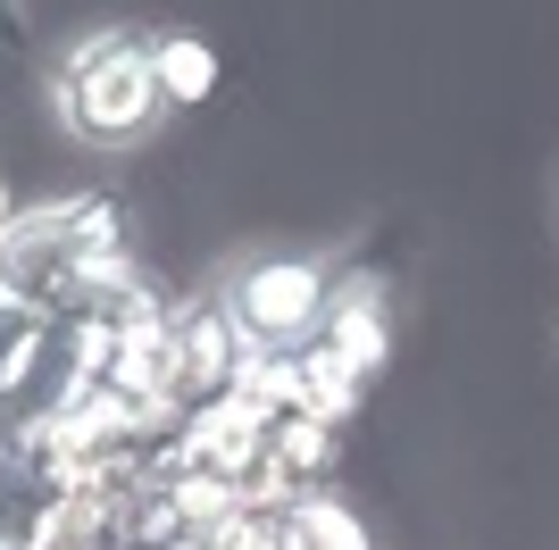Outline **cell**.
I'll list each match as a JSON object with an SVG mask.
<instances>
[{
  "mask_svg": "<svg viewBox=\"0 0 559 550\" xmlns=\"http://www.w3.org/2000/svg\"><path fill=\"white\" fill-rule=\"evenodd\" d=\"M267 458H276L301 492H326V483L343 476V458H350V434H343V426H326V417H301V409H293V417L267 426Z\"/></svg>",
  "mask_w": 559,
  "mask_h": 550,
  "instance_id": "ba28073f",
  "label": "cell"
},
{
  "mask_svg": "<svg viewBox=\"0 0 559 550\" xmlns=\"http://www.w3.org/2000/svg\"><path fill=\"white\" fill-rule=\"evenodd\" d=\"M151 75H159L167 109H201V100H217V43L192 25H167V34H151Z\"/></svg>",
  "mask_w": 559,
  "mask_h": 550,
  "instance_id": "30bf717a",
  "label": "cell"
},
{
  "mask_svg": "<svg viewBox=\"0 0 559 550\" xmlns=\"http://www.w3.org/2000/svg\"><path fill=\"white\" fill-rule=\"evenodd\" d=\"M176 350H185V409L234 392V375L251 359L242 325L226 318V300H185V309H176Z\"/></svg>",
  "mask_w": 559,
  "mask_h": 550,
  "instance_id": "8992f818",
  "label": "cell"
},
{
  "mask_svg": "<svg viewBox=\"0 0 559 550\" xmlns=\"http://www.w3.org/2000/svg\"><path fill=\"white\" fill-rule=\"evenodd\" d=\"M9 217H17V183H9V167H0V234H9Z\"/></svg>",
  "mask_w": 559,
  "mask_h": 550,
  "instance_id": "4fadbf2b",
  "label": "cell"
},
{
  "mask_svg": "<svg viewBox=\"0 0 559 550\" xmlns=\"http://www.w3.org/2000/svg\"><path fill=\"white\" fill-rule=\"evenodd\" d=\"M109 392L142 400V409H185V350H176V318L159 325H117V359L100 375Z\"/></svg>",
  "mask_w": 559,
  "mask_h": 550,
  "instance_id": "52a82bcc",
  "label": "cell"
},
{
  "mask_svg": "<svg viewBox=\"0 0 559 550\" xmlns=\"http://www.w3.org/2000/svg\"><path fill=\"white\" fill-rule=\"evenodd\" d=\"M267 426L276 417L259 409L251 392H217V400H192L176 442L159 451V476H242L259 451H267Z\"/></svg>",
  "mask_w": 559,
  "mask_h": 550,
  "instance_id": "277c9868",
  "label": "cell"
},
{
  "mask_svg": "<svg viewBox=\"0 0 559 550\" xmlns=\"http://www.w3.org/2000/svg\"><path fill=\"white\" fill-rule=\"evenodd\" d=\"M284 550H376V526L350 492L326 483V492H301L284 509Z\"/></svg>",
  "mask_w": 559,
  "mask_h": 550,
  "instance_id": "9c48e42d",
  "label": "cell"
},
{
  "mask_svg": "<svg viewBox=\"0 0 559 550\" xmlns=\"http://www.w3.org/2000/svg\"><path fill=\"white\" fill-rule=\"evenodd\" d=\"M201 550H284V509H234Z\"/></svg>",
  "mask_w": 559,
  "mask_h": 550,
  "instance_id": "7c38bea8",
  "label": "cell"
},
{
  "mask_svg": "<svg viewBox=\"0 0 559 550\" xmlns=\"http://www.w3.org/2000/svg\"><path fill=\"white\" fill-rule=\"evenodd\" d=\"M326 292H334V267L309 251H259L226 275V318L242 325L251 350H301L326 318Z\"/></svg>",
  "mask_w": 559,
  "mask_h": 550,
  "instance_id": "3957f363",
  "label": "cell"
},
{
  "mask_svg": "<svg viewBox=\"0 0 559 550\" xmlns=\"http://www.w3.org/2000/svg\"><path fill=\"white\" fill-rule=\"evenodd\" d=\"M309 343L326 350V359H343L359 384H384V367H393V284L376 267H334V292H326V318H318V334Z\"/></svg>",
  "mask_w": 559,
  "mask_h": 550,
  "instance_id": "5b68a950",
  "label": "cell"
},
{
  "mask_svg": "<svg viewBox=\"0 0 559 550\" xmlns=\"http://www.w3.org/2000/svg\"><path fill=\"white\" fill-rule=\"evenodd\" d=\"M50 109L75 142L93 151H134V142L159 134V75H151V34L134 25H100V34H75L50 68Z\"/></svg>",
  "mask_w": 559,
  "mask_h": 550,
  "instance_id": "6da1fadb",
  "label": "cell"
},
{
  "mask_svg": "<svg viewBox=\"0 0 559 550\" xmlns=\"http://www.w3.org/2000/svg\"><path fill=\"white\" fill-rule=\"evenodd\" d=\"M117 251H134V217H126L117 192H50V201H25L9 217V234H0V292L50 318V300Z\"/></svg>",
  "mask_w": 559,
  "mask_h": 550,
  "instance_id": "7a4b0ae2",
  "label": "cell"
},
{
  "mask_svg": "<svg viewBox=\"0 0 559 550\" xmlns=\"http://www.w3.org/2000/svg\"><path fill=\"white\" fill-rule=\"evenodd\" d=\"M43 309H25V300H9L0 292V400L17 392V375H25V359H34V343H43Z\"/></svg>",
  "mask_w": 559,
  "mask_h": 550,
  "instance_id": "8fae6325",
  "label": "cell"
}]
</instances>
